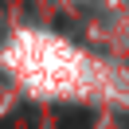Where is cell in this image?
<instances>
[{
	"instance_id": "obj_1",
	"label": "cell",
	"mask_w": 129,
	"mask_h": 129,
	"mask_svg": "<svg viewBox=\"0 0 129 129\" xmlns=\"http://www.w3.org/2000/svg\"><path fill=\"white\" fill-rule=\"evenodd\" d=\"M0 129H8V125H0Z\"/></svg>"
}]
</instances>
